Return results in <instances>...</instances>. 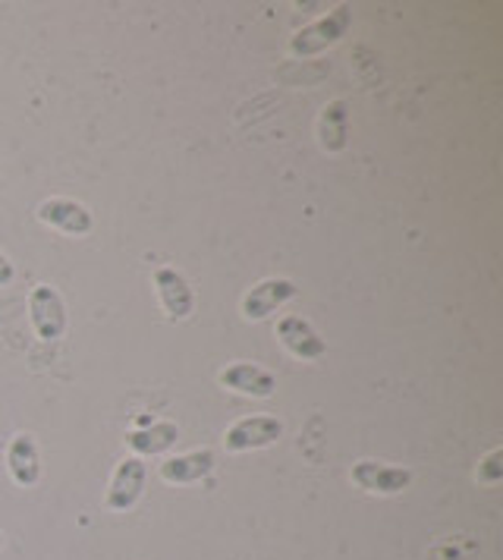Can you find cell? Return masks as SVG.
Returning <instances> with one entry per match:
<instances>
[{
  "label": "cell",
  "mask_w": 503,
  "mask_h": 560,
  "mask_svg": "<svg viewBox=\"0 0 503 560\" xmlns=\"http://www.w3.org/2000/svg\"><path fill=\"white\" fill-rule=\"evenodd\" d=\"M218 378H221V384L230 387V390L246 394V397H258V400L274 397L277 394L274 372H268V369H261V365H255V362H233V365H226Z\"/></svg>",
  "instance_id": "30bf717a"
},
{
  "label": "cell",
  "mask_w": 503,
  "mask_h": 560,
  "mask_svg": "<svg viewBox=\"0 0 503 560\" xmlns=\"http://www.w3.org/2000/svg\"><path fill=\"white\" fill-rule=\"evenodd\" d=\"M154 287H157L161 306H164L171 322H186V318L196 312V293H192L189 280L183 278L176 268L161 265V268L154 271Z\"/></svg>",
  "instance_id": "ba28073f"
},
{
  "label": "cell",
  "mask_w": 503,
  "mask_h": 560,
  "mask_svg": "<svg viewBox=\"0 0 503 560\" xmlns=\"http://www.w3.org/2000/svg\"><path fill=\"white\" fill-rule=\"evenodd\" d=\"M352 26V7L350 3H340L334 7L327 16H321L318 23L300 28L293 38H290V57H315V54L334 48L337 42H343V35Z\"/></svg>",
  "instance_id": "6da1fadb"
},
{
  "label": "cell",
  "mask_w": 503,
  "mask_h": 560,
  "mask_svg": "<svg viewBox=\"0 0 503 560\" xmlns=\"http://www.w3.org/2000/svg\"><path fill=\"white\" fill-rule=\"evenodd\" d=\"M7 469L13 476V482L32 488L42 479V459H38V444L28 432L13 434L7 444Z\"/></svg>",
  "instance_id": "8fae6325"
},
{
  "label": "cell",
  "mask_w": 503,
  "mask_h": 560,
  "mask_svg": "<svg viewBox=\"0 0 503 560\" xmlns=\"http://www.w3.org/2000/svg\"><path fill=\"white\" fill-rule=\"evenodd\" d=\"M347 132H350V117H347V102H330L321 110L318 120V142L325 152H343L347 149Z\"/></svg>",
  "instance_id": "4fadbf2b"
},
{
  "label": "cell",
  "mask_w": 503,
  "mask_h": 560,
  "mask_svg": "<svg viewBox=\"0 0 503 560\" xmlns=\"http://www.w3.org/2000/svg\"><path fill=\"white\" fill-rule=\"evenodd\" d=\"M352 482L369 494H400L412 485V472L406 466H387L375 459H359L352 466Z\"/></svg>",
  "instance_id": "52a82bcc"
},
{
  "label": "cell",
  "mask_w": 503,
  "mask_h": 560,
  "mask_svg": "<svg viewBox=\"0 0 503 560\" xmlns=\"http://www.w3.org/2000/svg\"><path fill=\"white\" fill-rule=\"evenodd\" d=\"M283 422L274 416H246L239 422H233L224 434L226 454H246V451H261L280 441Z\"/></svg>",
  "instance_id": "7a4b0ae2"
},
{
  "label": "cell",
  "mask_w": 503,
  "mask_h": 560,
  "mask_svg": "<svg viewBox=\"0 0 503 560\" xmlns=\"http://www.w3.org/2000/svg\"><path fill=\"white\" fill-rule=\"evenodd\" d=\"M214 454L211 451H192V454H183V457H171L161 463V479L171 485H192L201 482L204 476H211L214 469Z\"/></svg>",
  "instance_id": "7c38bea8"
},
{
  "label": "cell",
  "mask_w": 503,
  "mask_h": 560,
  "mask_svg": "<svg viewBox=\"0 0 503 560\" xmlns=\"http://www.w3.org/2000/svg\"><path fill=\"white\" fill-rule=\"evenodd\" d=\"M296 293H300V287L290 278L258 280L249 293L243 296V318L246 322H265L271 312H277L283 303H290Z\"/></svg>",
  "instance_id": "8992f818"
},
{
  "label": "cell",
  "mask_w": 503,
  "mask_h": 560,
  "mask_svg": "<svg viewBox=\"0 0 503 560\" xmlns=\"http://www.w3.org/2000/svg\"><path fill=\"white\" fill-rule=\"evenodd\" d=\"M13 278H16V268H13V261H10L7 255L0 253V287L13 283Z\"/></svg>",
  "instance_id": "2e32d148"
},
{
  "label": "cell",
  "mask_w": 503,
  "mask_h": 560,
  "mask_svg": "<svg viewBox=\"0 0 503 560\" xmlns=\"http://www.w3.org/2000/svg\"><path fill=\"white\" fill-rule=\"evenodd\" d=\"M145 476H149V469H145L142 459L126 457L110 476V488L104 494V508L114 510V513H126L129 508H136V501L145 491Z\"/></svg>",
  "instance_id": "277c9868"
},
{
  "label": "cell",
  "mask_w": 503,
  "mask_h": 560,
  "mask_svg": "<svg viewBox=\"0 0 503 560\" xmlns=\"http://www.w3.org/2000/svg\"><path fill=\"white\" fill-rule=\"evenodd\" d=\"M476 479L481 485H498L503 479V447H494L488 457L478 463Z\"/></svg>",
  "instance_id": "9a60e30c"
},
{
  "label": "cell",
  "mask_w": 503,
  "mask_h": 560,
  "mask_svg": "<svg viewBox=\"0 0 503 560\" xmlns=\"http://www.w3.org/2000/svg\"><path fill=\"white\" fill-rule=\"evenodd\" d=\"M38 221L48 224V228L63 230L67 236H89L95 221H92V211L75 199H45L38 205Z\"/></svg>",
  "instance_id": "9c48e42d"
},
{
  "label": "cell",
  "mask_w": 503,
  "mask_h": 560,
  "mask_svg": "<svg viewBox=\"0 0 503 560\" xmlns=\"http://www.w3.org/2000/svg\"><path fill=\"white\" fill-rule=\"evenodd\" d=\"M277 340L302 362H318V359L327 357L325 337L315 331L312 322L302 315H283L277 322Z\"/></svg>",
  "instance_id": "5b68a950"
},
{
  "label": "cell",
  "mask_w": 503,
  "mask_h": 560,
  "mask_svg": "<svg viewBox=\"0 0 503 560\" xmlns=\"http://www.w3.org/2000/svg\"><path fill=\"white\" fill-rule=\"evenodd\" d=\"M28 318L42 340H60L67 331V306L50 283H38L28 296Z\"/></svg>",
  "instance_id": "3957f363"
},
{
  "label": "cell",
  "mask_w": 503,
  "mask_h": 560,
  "mask_svg": "<svg viewBox=\"0 0 503 560\" xmlns=\"http://www.w3.org/2000/svg\"><path fill=\"white\" fill-rule=\"evenodd\" d=\"M0 548H3V533H0Z\"/></svg>",
  "instance_id": "e0dca14e"
},
{
  "label": "cell",
  "mask_w": 503,
  "mask_h": 560,
  "mask_svg": "<svg viewBox=\"0 0 503 560\" xmlns=\"http://www.w3.org/2000/svg\"><path fill=\"white\" fill-rule=\"evenodd\" d=\"M179 441V429L174 422H151L149 429H139V432L126 434V444L142 454V457H154V454H164L167 447H174Z\"/></svg>",
  "instance_id": "5bb4252c"
}]
</instances>
